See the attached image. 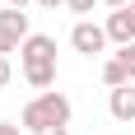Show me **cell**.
<instances>
[{"label":"cell","instance_id":"10","mask_svg":"<svg viewBox=\"0 0 135 135\" xmlns=\"http://www.w3.org/2000/svg\"><path fill=\"white\" fill-rule=\"evenodd\" d=\"M117 56H121V65L131 70V79H135V42H131V47H121V51H117Z\"/></svg>","mask_w":135,"mask_h":135},{"label":"cell","instance_id":"5","mask_svg":"<svg viewBox=\"0 0 135 135\" xmlns=\"http://www.w3.org/2000/svg\"><path fill=\"white\" fill-rule=\"evenodd\" d=\"M107 112H112L121 126H131V121H135V84L112 89V93H107Z\"/></svg>","mask_w":135,"mask_h":135},{"label":"cell","instance_id":"3","mask_svg":"<svg viewBox=\"0 0 135 135\" xmlns=\"http://www.w3.org/2000/svg\"><path fill=\"white\" fill-rule=\"evenodd\" d=\"M107 42H112L107 28L93 23V19H79V23L70 28V47H75L79 56H103V51H107Z\"/></svg>","mask_w":135,"mask_h":135},{"label":"cell","instance_id":"1","mask_svg":"<svg viewBox=\"0 0 135 135\" xmlns=\"http://www.w3.org/2000/svg\"><path fill=\"white\" fill-rule=\"evenodd\" d=\"M70 98L61 93V89H47V93L28 98L23 112H19V126L23 131H47V126H70Z\"/></svg>","mask_w":135,"mask_h":135},{"label":"cell","instance_id":"4","mask_svg":"<svg viewBox=\"0 0 135 135\" xmlns=\"http://www.w3.org/2000/svg\"><path fill=\"white\" fill-rule=\"evenodd\" d=\"M19 65H23V70L56 65V37H51V33H33V37L19 47Z\"/></svg>","mask_w":135,"mask_h":135},{"label":"cell","instance_id":"11","mask_svg":"<svg viewBox=\"0 0 135 135\" xmlns=\"http://www.w3.org/2000/svg\"><path fill=\"white\" fill-rule=\"evenodd\" d=\"M14 79V65H9V56H0V89Z\"/></svg>","mask_w":135,"mask_h":135},{"label":"cell","instance_id":"9","mask_svg":"<svg viewBox=\"0 0 135 135\" xmlns=\"http://www.w3.org/2000/svg\"><path fill=\"white\" fill-rule=\"evenodd\" d=\"M93 5H103V0H65L70 14H93Z\"/></svg>","mask_w":135,"mask_h":135},{"label":"cell","instance_id":"17","mask_svg":"<svg viewBox=\"0 0 135 135\" xmlns=\"http://www.w3.org/2000/svg\"><path fill=\"white\" fill-rule=\"evenodd\" d=\"M126 9H131V23H135V0H131V5H126Z\"/></svg>","mask_w":135,"mask_h":135},{"label":"cell","instance_id":"16","mask_svg":"<svg viewBox=\"0 0 135 135\" xmlns=\"http://www.w3.org/2000/svg\"><path fill=\"white\" fill-rule=\"evenodd\" d=\"M103 5H107V9H121V5H131V0H103Z\"/></svg>","mask_w":135,"mask_h":135},{"label":"cell","instance_id":"13","mask_svg":"<svg viewBox=\"0 0 135 135\" xmlns=\"http://www.w3.org/2000/svg\"><path fill=\"white\" fill-rule=\"evenodd\" d=\"M33 135H70L65 126H47V131H33Z\"/></svg>","mask_w":135,"mask_h":135},{"label":"cell","instance_id":"15","mask_svg":"<svg viewBox=\"0 0 135 135\" xmlns=\"http://www.w3.org/2000/svg\"><path fill=\"white\" fill-rule=\"evenodd\" d=\"M37 5H42V9H56V5H65V0H37Z\"/></svg>","mask_w":135,"mask_h":135},{"label":"cell","instance_id":"7","mask_svg":"<svg viewBox=\"0 0 135 135\" xmlns=\"http://www.w3.org/2000/svg\"><path fill=\"white\" fill-rule=\"evenodd\" d=\"M103 84H107V89H121V84H135V79H131V70L121 65V56L103 61Z\"/></svg>","mask_w":135,"mask_h":135},{"label":"cell","instance_id":"8","mask_svg":"<svg viewBox=\"0 0 135 135\" xmlns=\"http://www.w3.org/2000/svg\"><path fill=\"white\" fill-rule=\"evenodd\" d=\"M23 79L33 84V89H42V93H47V89L56 84V65H37V70H23Z\"/></svg>","mask_w":135,"mask_h":135},{"label":"cell","instance_id":"14","mask_svg":"<svg viewBox=\"0 0 135 135\" xmlns=\"http://www.w3.org/2000/svg\"><path fill=\"white\" fill-rule=\"evenodd\" d=\"M9 9H28V5H37V0H5Z\"/></svg>","mask_w":135,"mask_h":135},{"label":"cell","instance_id":"12","mask_svg":"<svg viewBox=\"0 0 135 135\" xmlns=\"http://www.w3.org/2000/svg\"><path fill=\"white\" fill-rule=\"evenodd\" d=\"M19 131H23L19 121H0V135H19Z\"/></svg>","mask_w":135,"mask_h":135},{"label":"cell","instance_id":"6","mask_svg":"<svg viewBox=\"0 0 135 135\" xmlns=\"http://www.w3.org/2000/svg\"><path fill=\"white\" fill-rule=\"evenodd\" d=\"M103 28H107V37L117 42V47H131V42H135V23H131V9H126V5H121V9H112Z\"/></svg>","mask_w":135,"mask_h":135},{"label":"cell","instance_id":"2","mask_svg":"<svg viewBox=\"0 0 135 135\" xmlns=\"http://www.w3.org/2000/svg\"><path fill=\"white\" fill-rule=\"evenodd\" d=\"M33 37V28H28V14L23 9H0V56H9V51H19L23 42Z\"/></svg>","mask_w":135,"mask_h":135}]
</instances>
